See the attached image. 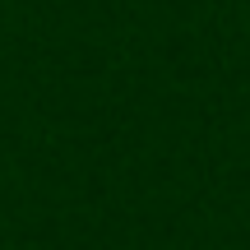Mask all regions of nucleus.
Wrapping results in <instances>:
<instances>
[]
</instances>
